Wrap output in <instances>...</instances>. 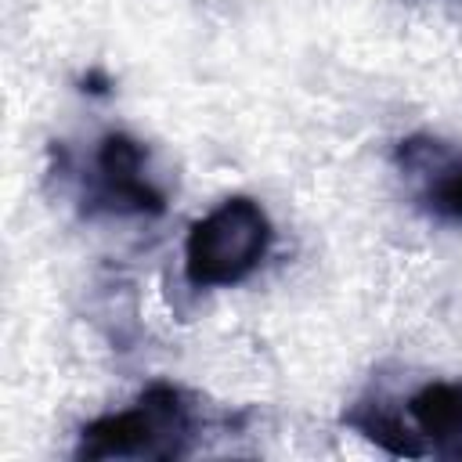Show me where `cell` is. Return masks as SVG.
Instances as JSON below:
<instances>
[{
  "mask_svg": "<svg viewBox=\"0 0 462 462\" xmlns=\"http://www.w3.org/2000/svg\"><path fill=\"white\" fill-rule=\"evenodd\" d=\"M274 224L249 195H231L199 217L184 238V274L195 289H227L245 282L271 253Z\"/></svg>",
  "mask_w": 462,
  "mask_h": 462,
  "instance_id": "obj_1",
  "label": "cell"
},
{
  "mask_svg": "<svg viewBox=\"0 0 462 462\" xmlns=\"http://www.w3.org/2000/svg\"><path fill=\"white\" fill-rule=\"evenodd\" d=\"M343 419H346V426H354L361 437H368L372 444H379L390 455H408V458H422L426 455L419 437L411 433L408 419L401 411L386 408L383 401H357Z\"/></svg>",
  "mask_w": 462,
  "mask_h": 462,
  "instance_id": "obj_6",
  "label": "cell"
},
{
  "mask_svg": "<svg viewBox=\"0 0 462 462\" xmlns=\"http://www.w3.org/2000/svg\"><path fill=\"white\" fill-rule=\"evenodd\" d=\"M195 433L188 397L152 383L130 408L108 411L79 430L76 458H180Z\"/></svg>",
  "mask_w": 462,
  "mask_h": 462,
  "instance_id": "obj_2",
  "label": "cell"
},
{
  "mask_svg": "<svg viewBox=\"0 0 462 462\" xmlns=\"http://www.w3.org/2000/svg\"><path fill=\"white\" fill-rule=\"evenodd\" d=\"M397 170L411 180L419 206L437 217L462 224V152L433 134H411L393 148Z\"/></svg>",
  "mask_w": 462,
  "mask_h": 462,
  "instance_id": "obj_4",
  "label": "cell"
},
{
  "mask_svg": "<svg viewBox=\"0 0 462 462\" xmlns=\"http://www.w3.org/2000/svg\"><path fill=\"white\" fill-rule=\"evenodd\" d=\"M404 419L426 455L462 458V379L419 386L404 404Z\"/></svg>",
  "mask_w": 462,
  "mask_h": 462,
  "instance_id": "obj_5",
  "label": "cell"
},
{
  "mask_svg": "<svg viewBox=\"0 0 462 462\" xmlns=\"http://www.w3.org/2000/svg\"><path fill=\"white\" fill-rule=\"evenodd\" d=\"M94 206L108 213H137L155 217L166 209V195L148 173V152L137 137L112 130L97 141L94 152V180H90Z\"/></svg>",
  "mask_w": 462,
  "mask_h": 462,
  "instance_id": "obj_3",
  "label": "cell"
}]
</instances>
